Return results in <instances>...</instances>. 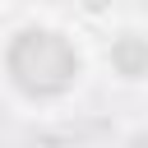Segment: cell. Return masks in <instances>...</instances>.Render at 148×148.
Here are the masks:
<instances>
[{"label":"cell","mask_w":148,"mask_h":148,"mask_svg":"<svg viewBox=\"0 0 148 148\" xmlns=\"http://www.w3.org/2000/svg\"><path fill=\"white\" fill-rule=\"evenodd\" d=\"M130 148H148V139H134V143H130Z\"/></svg>","instance_id":"4"},{"label":"cell","mask_w":148,"mask_h":148,"mask_svg":"<svg viewBox=\"0 0 148 148\" xmlns=\"http://www.w3.org/2000/svg\"><path fill=\"white\" fill-rule=\"evenodd\" d=\"M5 69H9L14 88L28 92V97H60L79 74V56L60 32L23 28L5 51Z\"/></svg>","instance_id":"1"},{"label":"cell","mask_w":148,"mask_h":148,"mask_svg":"<svg viewBox=\"0 0 148 148\" xmlns=\"http://www.w3.org/2000/svg\"><path fill=\"white\" fill-rule=\"evenodd\" d=\"M83 5H88V9H102V5H106V0H83Z\"/></svg>","instance_id":"3"},{"label":"cell","mask_w":148,"mask_h":148,"mask_svg":"<svg viewBox=\"0 0 148 148\" xmlns=\"http://www.w3.org/2000/svg\"><path fill=\"white\" fill-rule=\"evenodd\" d=\"M111 65H116V74H125V79H143V74H148V37H134V32L116 37V42H111Z\"/></svg>","instance_id":"2"}]
</instances>
